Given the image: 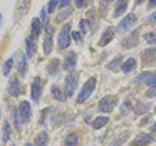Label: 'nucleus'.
Here are the masks:
<instances>
[{
  "label": "nucleus",
  "instance_id": "25",
  "mask_svg": "<svg viewBox=\"0 0 156 146\" xmlns=\"http://www.w3.org/2000/svg\"><path fill=\"white\" fill-rule=\"evenodd\" d=\"M51 94H52V98H54L55 101H61V102L67 99V98H66V94H64V91H61L57 86H52V87H51Z\"/></svg>",
  "mask_w": 156,
  "mask_h": 146
},
{
  "label": "nucleus",
  "instance_id": "3",
  "mask_svg": "<svg viewBox=\"0 0 156 146\" xmlns=\"http://www.w3.org/2000/svg\"><path fill=\"white\" fill-rule=\"evenodd\" d=\"M71 27H72L71 24H66L64 27L61 29V32H59L57 45H59V49H61V51H66V49L69 47V44H71V39H72L71 37V34H72Z\"/></svg>",
  "mask_w": 156,
  "mask_h": 146
},
{
  "label": "nucleus",
  "instance_id": "47",
  "mask_svg": "<svg viewBox=\"0 0 156 146\" xmlns=\"http://www.w3.org/2000/svg\"><path fill=\"white\" fill-rule=\"evenodd\" d=\"M143 2H144V0H136V4H138V5H139V4H143Z\"/></svg>",
  "mask_w": 156,
  "mask_h": 146
},
{
  "label": "nucleus",
  "instance_id": "12",
  "mask_svg": "<svg viewBox=\"0 0 156 146\" xmlns=\"http://www.w3.org/2000/svg\"><path fill=\"white\" fill-rule=\"evenodd\" d=\"M76 62H77V55H76V52H69V54H66V57H64L62 69H66V71H74Z\"/></svg>",
  "mask_w": 156,
  "mask_h": 146
},
{
  "label": "nucleus",
  "instance_id": "21",
  "mask_svg": "<svg viewBox=\"0 0 156 146\" xmlns=\"http://www.w3.org/2000/svg\"><path fill=\"white\" fill-rule=\"evenodd\" d=\"M128 4H129V0H119L118 2V5H116V10H114V17L118 19L119 15H122L126 12V9H128Z\"/></svg>",
  "mask_w": 156,
  "mask_h": 146
},
{
  "label": "nucleus",
  "instance_id": "28",
  "mask_svg": "<svg viewBox=\"0 0 156 146\" xmlns=\"http://www.w3.org/2000/svg\"><path fill=\"white\" fill-rule=\"evenodd\" d=\"M9 139H10V124H9L7 121L4 123V126H2V141L7 143Z\"/></svg>",
  "mask_w": 156,
  "mask_h": 146
},
{
  "label": "nucleus",
  "instance_id": "11",
  "mask_svg": "<svg viewBox=\"0 0 156 146\" xmlns=\"http://www.w3.org/2000/svg\"><path fill=\"white\" fill-rule=\"evenodd\" d=\"M9 94L12 98H17V96L22 94V86H20V81L17 77H12L10 82H9Z\"/></svg>",
  "mask_w": 156,
  "mask_h": 146
},
{
  "label": "nucleus",
  "instance_id": "31",
  "mask_svg": "<svg viewBox=\"0 0 156 146\" xmlns=\"http://www.w3.org/2000/svg\"><path fill=\"white\" fill-rule=\"evenodd\" d=\"M148 108H149L148 104H144V102H143V101H139L138 104H136L134 114H143V112H146V111H148Z\"/></svg>",
  "mask_w": 156,
  "mask_h": 146
},
{
  "label": "nucleus",
  "instance_id": "17",
  "mask_svg": "<svg viewBox=\"0 0 156 146\" xmlns=\"http://www.w3.org/2000/svg\"><path fill=\"white\" fill-rule=\"evenodd\" d=\"M34 54H35V41L29 35L25 39V55L27 57H34Z\"/></svg>",
  "mask_w": 156,
  "mask_h": 146
},
{
  "label": "nucleus",
  "instance_id": "26",
  "mask_svg": "<svg viewBox=\"0 0 156 146\" xmlns=\"http://www.w3.org/2000/svg\"><path fill=\"white\" fill-rule=\"evenodd\" d=\"M64 146H79V136L76 134V133L67 134L64 139Z\"/></svg>",
  "mask_w": 156,
  "mask_h": 146
},
{
  "label": "nucleus",
  "instance_id": "10",
  "mask_svg": "<svg viewBox=\"0 0 156 146\" xmlns=\"http://www.w3.org/2000/svg\"><path fill=\"white\" fill-rule=\"evenodd\" d=\"M29 10V0H19L17 7H15V22H19L25 15V12Z\"/></svg>",
  "mask_w": 156,
  "mask_h": 146
},
{
  "label": "nucleus",
  "instance_id": "27",
  "mask_svg": "<svg viewBox=\"0 0 156 146\" xmlns=\"http://www.w3.org/2000/svg\"><path fill=\"white\" fill-rule=\"evenodd\" d=\"M121 66H122V55H118V57H114L108 64V69H109V71H118Z\"/></svg>",
  "mask_w": 156,
  "mask_h": 146
},
{
  "label": "nucleus",
  "instance_id": "22",
  "mask_svg": "<svg viewBox=\"0 0 156 146\" xmlns=\"http://www.w3.org/2000/svg\"><path fill=\"white\" fill-rule=\"evenodd\" d=\"M47 141H49V134L45 131H41L37 136H35L34 144L35 146H45V144H47Z\"/></svg>",
  "mask_w": 156,
  "mask_h": 146
},
{
  "label": "nucleus",
  "instance_id": "16",
  "mask_svg": "<svg viewBox=\"0 0 156 146\" xmlns=\"http://www.w3.org/2000/svg\"><path fill=\"white\" fill-rule=\"evenodd\" d=\"M114 39V29H111V27H106V30L102 32V35H101V41H99V45H106V44H109V42Z\"/></svg>",
  "mask_w": 156,
  "mask_h": 146
},
{
  "label": "nucleus",
  "instance_id": "8",
  "mask_svg": "<svg viewBox=\"0 0 156 146\" xmlns=\"http://www.w3.org/2000/svg\"><path fill=\"white\" fill-rule=\"evenodd\" d=\"M136 19H138V17H136L134 14H128V15H126V17L121 20V22H119L118 30H119V32H126V30H129V29H131L133 25H134Z\"/></svg>",
  "mask_w": 156,
  "mask_h": 146
},
{
  "label": "nucleus",
  "instance_id": "7",
  "mask_svg": "<svg viewBox=\"0 0 156 146\" xmlns=\"http://www.w3.org/2000/svg\"><path fill=\"white\" fill-rule=\"evenodd\" d=\"M30 92H32V101L34 102H39L42 98V81L39 77L34 79V82H32V87H30Z\"/></svg>",
  "mask_w": 156,
  "mask_h": 146
},
{
  "label": "nucleus",
  "instance_id": "24",
  "mask_svg": "<svg viewBox=\"0 0 156 146\" xmlns=\"http://www.w3.org/2000/svg\"><path fill=\"white\" fill-rule=\"evenodd\" d=\"M108 121H109L108 116H98V118L92 121V129H101V128H104V126L108 124Z\"/></svg>",
  "mask_w": 156,
  "mask_h": 146
},
{
  "label": "nucleus",
  "instance_id": "44",
  "mask_svg": "<svg viewBox=\"0 0 156 146\" xmlns=\"http://www.w3.org/2000/svg\"><path fill=\"white\" fill-rule=\"evenodd\" d=\"M109 2H111V0H102V2H101V7H102V9H106V7L109 5Z\"/></svg>",
  "mask_w": 156,
  "mask_h": 146
},
{
  "label": "nucleus",
  "instance_id": "33",
  "mask_svg": "<svg viewBox=\"0 0 156 146\" xmlns=\"http://www.w3.org/2000/svg\"><path fill=\"white\" fill-rule=\"evenodd\" d=\"M79 27H81L82 34H86V32H89V29H91V24H89V20L82 19V20H79Z\"/></svg>",
  "mask_w": 156,
  "mask_h": 146
},
{
  "label": "nucleus",
  "instance_id": "19",
  "mask_svg": "<svg viewBox=\"0 0 156 146\" xmlns=\"http://www.w3.org/2000/svg\"><path fill=\"white\" fill-rule=\"evenodd\" d=\"M59 66H61V61H59V59H52V61L49 62V66H47V72L51 76H57L59 71H61Z\"/></svg>",
  "mask_w": 156,
  "mask_h": 146
},
{
  "label": "nucleus",
  "instance_id": "2",
  "mask_svg": "<svg viewBox=\"0 0 156 146\" xmlns=\"http://www.w3.org/2000/svg\"><path fill=\"white\" fill-rule=\"evenodd\" d=\"M77 79H79V72H76V71H71V74L66 77V81H64V94H66V98H71V96L76 92Z\"/></svg>",
  "mask_w": 156,
  "mask_h": 146
},
{
  "label": "nucleus",
  "instance_id": "39",
  "mask_svg": "<svg viewBox=\"0 0 156 146\" xmlns=\"http://www.w3.org/2000/svg\"><path fill=\"white\" fill-rule=\"evenodd\" d=\"M124 139H126V136H122V138H116L114 141L109 143V146H118V144H122V143H124Z\"/></svg>",
  "mask_w": 156,
  "mask_h": 146
},
{
  "label": "nucleus",
  "instance_id": "18",
  "mask_svg": "<svg viewBox=\"0 0 156 146\" xmlns=\"http://www.w3.org/2000/svg\"><path fill=\"white\" fill-rule=\"evenodd\" d=\"M134 69H136V59L134 57H129L128 61H124L121 66V71L124 72V74H129V72H133Z\"/></svg>",
  "mask_w": 156,
  "mask_h": 146
},
{
  "label": "nucleus",
  "instance_id": "9",
  "mask_svg": "<svg viewBox=\"0 0 156 146\" xmlns=\"http://www.w3.org/2000/svg\"><path fill=\"white\" fill-rule=\"evenodd\" d=\"M138 42H139V29H134V32H133L131 35H128V37L121 42V45L124 49H131V47H136Z\"/></svg>",
  "mask_w": 156,
  "mask_h": 146
},
{
  "label": "nucleus",
  "instance_id": "42",
  "mask_svg": "<svg viewBox=\"0 0 156 146\" xmlns=\"http://www.w3.org/2000/svg\"><path fill=\"white\" fill-rule=\"evenodd\" d=\"M76 5H77V9H82L86 5V0H76Z\"/></svg>",
  "mask_w": 156,
  "mask_h": 146
},
{
  "label": "nucleus",
  "instance_id": "29",
  "mask_svg": "<svg viewBox=\"0 0 156 146\" xmlns=\"http://www.w3.org/2000/svg\"><path fill=\"white\" fill-rule=\"evenodd\" d=\"M12 67H14V57L7 59V61L4 62V69H2V72H4V76H9V74H10Z\"/></svg>",
  "mask_w": 156,
  "mask_h": 146
},
{
  "label": "nucleus",
  "instance_id": "48",
  "mask_svg": "<svg viewBox=\"0 0 156 146\" xmlns=\"http://www.w3.org/2000/svg\"><path fill=\"white\" fill-rule=\"evenodd\" d=\"M0 29H2V15H0Z\"/></svg>",
  "mask_w": 156,
  "mask_h": 146
},
{
  "label": "nucleus",
  "instance_id": "4",
  "mask_svg": "<svg viewBox=\"0 0 156 146\" xmlns=\"http://www.w3.org/2000/svg\"><path fill=\"white\" fill-rule=\"evenodd\" d=\"M116 104H118V99H116L114 96H106V98H102L101 101H99L98 109L101 112H111L112 109L116 108Z\"/></svg>",
  "mask_w": 156,
  "mask_h": 146
},
{
  "label": "nucleus",
  "instance_id": "43",
  "mask_svg": "<svg viewBox=\"0 0 156 146\" xmlns=\"http://www.w3.org/2000/svg\"><path fill=\"white\" fill-rule=\"evenodd\" d=\"M148 22H156V10L153 12V14L149 15V17H148Z\"/></svg>",
  "mask_w": 156,
  "mask_h": 146
},
{
  "label": "nucleus",
  "instance_id": "37",
  "mask_svg": "<svg viewBox=\"0 0 156 146\" xmlns=\"http://www.w3.org/2000/svg\"><path fill=\"white\" fill-rule=\"evenodd\" d=\"M146 86H149V87H154V86H156V72H153L151 77L146 81Z\"/></svg>",
  "mask_w": 156,
  "mask_h": 146
},
{
  "label": "nucleus",
  "instance_id": "34",
  "mask_svg": "<svg viewBox=\"0 0 156 146\" xmlns=\"http://www.w3.org/2000/svg\"><path fill=\"white\" fill-rule=\"evenodd\" d=\"M144 41L148 42V44H156V32H146L144 34Z\"/></svg>",
  "mask_w": 156,
  "mask_h": 146
},
{
  "label": "nucleus",
  "instance_id": "15",
  "mask_svg": "<svg viewBox=\"0 0 156 146\" xmlns=\"http://www.w3.org/2000/svg\"><path fill=\"white\" fill-rule=\"evenodd\" d=\"M153 141V134H146V133H141L138 138L133 139V146H146Z\"/></svg>",
  "mask_w": 156,
  "mask_h": 146
},
{
  "label": "nucleus",
  "instance_id": "35",
  "mask_svg": "<svg viewBox=\"0 0 156 146\" xmlns=\"http://www.w3.org/2000/svg\"><path fill=\"white\" fill-rule=\"evenodd\" d=\"M59 5V0H51L49 2V5L45 7V10H47V14H54V10H55V7Z\"/></svg>",
  "mask_w": 156,
  "mask_h": 146
},
{
  "label": "nucleus",
  "instance_id": "5",
  "mask_svg": "<svg viewBox=\"0 0 156 146\" xmlns=\"http://www.w3.org/2000/svg\"><path fill=\"white\" fill-rule=\"evenodd\" d=\"M19 112H20V119L22 123H29L32 119V108H30V102L27 101H22L19 104Z\"/></svg>",
  "mask_w": 156,
  "mask_h": 146
},
{
  "label": "nucleus",
  "instance_id": "14",
  "mask_svg": "<svg viewBox=\"0 0 156 146\" xmlns=\"http://www.w3.org/2000/svg\"><path fill=\"white\" fill-rule=\"evenodd\" d=\"M141 59H143L144 64H151V62H154L156 61V47H149V49H146V51H143Z\"/></svg>",
  "mask_w": 156,
  "mask_h": 146
},
{
  "label": "nucleus",
  "instance_id": "20",
  "mask_svg": "<svg viewBox=\"0 0 156 146\" xmlns=\"http://www.w3.org/2000/svg\"><path fill=\"white\" fill-rule=\"evenodd\" d=\"M12 119H14V128L17 129L19 133L22 131V119H20V112H19V108L12 109Z\"/></svg>",
  "mask_w": 156,
  "mask_h": 146
},
{
  "label": "nucleus",
  "instance_id": "46",
  "mask_svg": "<svg viewBox=\"0 0 156 146\" xmlns=\"http://www.w3.org/2000/svg\"><path fill=\"white\" fill-rule=\"evenodd\" d=\"M151 131H156V123H154V124L151 126Z\"/></svg>",
  "mask_w": 156,
  "mask_h": 146
},
{
  "label": "nucleus",
  "instance_id": "36",
  "mask_svg": "<svg viewBox=\"0 0 156 146\" xmlns=\"http://www.w3.org/2000/svg\"><path fill=\"white\" fill-rule=\"evenodd\" d=\"M131 101H124L122 102V106H121V114H128L129 111H131Z\"/></svg>",
  "mask_w": 156,
  "mask_h": 146
},
{
  "label": "nucleus",
  "instance_id": "23",
  "mask_svg": "<svg viewBox=\"0 0 156 146\" xmlns=\"http://www.w3.org/2000/svg\"><path fill=\"white\" fill-rule=\"evenodd\" d=\"M27 55L25 54H20L19 55V74L20 76H25V72H27Z\"/></svg>",
  "mask_w": 156,
  "mask_h": 146
},
{
  "label": "nucleus",
  "instance_id": "32",
  "mask_svg": "<svg viewBox=\"0 0 156 146\" xmlns=\"http://www.w3.org/2000/svg\"><path fill=\"white\" fill-rule=\"evenodd\" d=\"M69 15H72V9L66 7V9H62V10H61V14L57 15V20H59V22H62L66 17H69Z\"/></svg>",
  "mask_w": 156,
  "mask_h": 146
},
{
  "label": "nucleus",
  "instance_id": "51",
  "mask_svg": "<svg viewBox=\"0 0 156 146\" xmlns=\"http://www.w3.org/2000/svg\"><path fill=\"white\" fill-rule=\"evenodd\" d=\"M0 114H2V112H0Z\"/></svg>",
  "mask_w": 156,
  "mask_h": 146
},
{
  "label": "nucleus",
  "instance_id": "6",
  "mask_svg": "<svg viewBox=\"0 0 156 146\" xmlns=\"http://www.w3.org/2000/svg\"><path fill=\"white\" fill-rule=\"evenodd\" d=\"M45 30V39H44V54H51L52 52V35H54V27L51 24L44 27Z\"/></svg>",
  "mask_w": 156,
  "mask_h": 146
},
{
  "label": "nucleus",
  "instance_id": "49",
  "mask_svg": "<svg viewBox=\"0 0 156 146\" xmlns=\"http://www.w3.org/2000/svg\"><path fill=\"white\" fill-rule=\"evenodd\" d=\"M24 146H32V144H30V143H25V144H24Z\"/></svg>",
  "mask_w": 156,
  "mask_h": 146
},
{
  "label": "nucleus",
  "instance_id": "45",
  "mask_svg": "<svg viewBox=\"0 0 156 146\" xmlns=\"http://www.w3.org/2000/svg\"><path fill=\"white\" fill-rule=\"evenodd\" d=\"M149 7H156V0H149Z\"/></svg>",
  "mask_w": 156,
  "mask_h": 146
},
{
  "label": "nucleus",
  "instance_id": "1",
  "mask_svg": "<svg viewBox=\"0 0 156 146\" xmlns=\"http://www.w3.org/2000/svg\"><path fill=\"white\" fill-rule=\"evenodd\" d=\"M96 84H98L96 77H91L89 81H86V84L81 87V91H79L77 98H76L77 104H82V102H86L89 98H91V94L94 92V89H96Z\"/></svg>",
  "mask_w": 156,
  "mask_h": 146
},
{
  "label": "nucleus",
  "instance_id": "30",
  "mask_svg": "<svg viewBox=\"0 0 156 146\" xmlns=\"http://www.w3.org/2000/svg\"><path fill=\"white\" fill-rule=\"evenodd\" d=\"M151 74H153V72H148V71L141 72L139 76H136V77H134V82H138V84H139V82H146L149 77H151Z\"/></svg>",
  "mask_w": 156,
  "mask_h": 146
},
{
  "label": "nucleus",
  "instance_id": "13",
  "mask_svg": "<svg viewBox=\"0 0 156 146\" xmlns=\"http://www.w3.org/2000/svg\"><path fill=\"white\" fill-rule=\"evenodd\" d=\"M42 25H44V24H42V20H41V19H34V20H32L30 37L34 39V41H37V39H39V35L42 34V29H44Z\"/></svg>",
  "mask_w": 156,
  "mask_h": 146
},
{
  "label": "nucleus",
  "instance_id": "40",
  "mask_svg": "<svg viewBox=\"0 0 156 146\" xmlns=\"http://www.w3.org/2000/svg\"><path fill=\"white\" fill-rule=\"evenodd\" d=\"M146 96H148V98H156V86L154 87H149L148 92H146Z\"/></svg>",
  "mask_w": 156,
  "mask_h": 146
},
{
  "label": "nucleus",
  "instance_id": "50",
  "mask_svg": "<svg viewBox=\"0 0 156 146\" xmlns=\"http://www.w3.org/2000/svg\"><path fill=\"white\" fill-rule=\"evenodd\" d=\"M154 112H156V106H154Z\"/></svg>",
  "mask_w": 156,
  "mask_h": 146
},
{
  "label": "nucleus",
  "instance_id": "38",
  "mask_svg": "<svg viewBox=\"0 0 156 146\" xmlns=\"http://www.w3.org/2000/svg\"><path fill=\"white\" fill-rule=\"evenodd\" d=\"M71 37L74 39V41L77 42V44H81V42H82V32H72Z\"/></svg>",
  "mask_w": 156,
  "mask_h": 146
},
{
  "label": "nucleus",
  "instance_id": "41",
  "mask_svg": "<svg viewBox=\"0 0 156 146\" xmlns=\"http://www.w3.org/2000/svg\"><path fill=\"white\" fill-rule=\"evenodd\" d=\"M69 4H71V0H59V5H61L62 9L69 7Z\"/></svg>",
  "mask_w": 156,
  "mask_h": 146
}]
</instances>
